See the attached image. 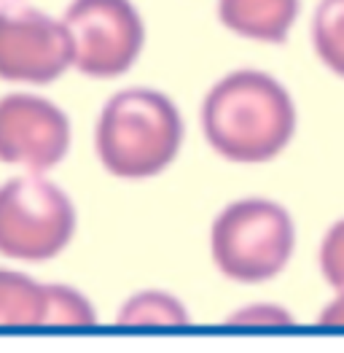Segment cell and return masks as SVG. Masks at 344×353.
Listing matches in <instances>:
<instances>
[{
	"instance_id": "obj_8",
	"label": "cell",
	"mask_w": 344,
	"mask_h": 353,
	"mask_svg": "<svg viewBox=\"0 0 344 353\" xmlns=\"http://www.w3.org/2000/svg\"><path fill=\"white\" fill-rule=\"evenodd\" d=\"M218 22L256 43H286L293 30L301 0H218Z\"/></svg>"
},
{
	"instance_id": "obj_7",
	"label": "cell",
	"mask_w": 344,
	"mask_h": 353,
	"mask_svg": "<svg viewBox=\"0 0 344 353\" xmlns=\"http://www.w3.org/2000/svg\"><path fill=\"white\" fill-rule=\"evenodd\" d=\"M73 141L70 119L54 100L11 92L0 97V162L46 173L67 157Z\"/></svg>"
},
{
	"instance_id": "obj_11",
	"label": "cell",
	"mask_w": 344,
	"mask_h": 353,
	"mask_svg": "<svg viewBox=\"0 0 344 353\" xmlns=\"http://www.w3.org/2000/svg\"><path fill=\"white\" fill-rule=\"evenodd\" d=\"M312 46L317 59L344 79V0H320L312 17Z\"/></svg>"
},
{
	"instance_id": "obj_10",
	"label": "cell",
	"mask_w": 344,
	"mask_h": 353,
	"mask_svg": "<svg viewBox=\"0 0 344 353\" xmlns=\"http://www.w3.org/2000/svg\"><path fill=\"white\" fill-rule=\"evenodd\" d=\"M189 321L186 305L175 294L159 289L132 294L116 313V324L121 326H183Z\"/></svg>"
},
{
	"instance_id": "obj_1",
	"label": "cell",
	"mask_w": 344,
	"mask_h": 353,
	"mask_svg": "<svg viewBox=\"0 0 344 353\" xmlns=\"http://www.w3.org/2000/svg\"><path fill=\"white\" fill-rule=\"evenodd\" d=\"M202 135L234 165H264L296 135L293 94L272 73L242 68L218 79L200 108Z\"/></svg>"
},
{
	"instance_id": "obj_15",
	"label": "cell",
	"mask_w": 344,
	"mask_h": 353,
	"mask_svg": "<svg viewBox=\"0 0 344 353\" xmlns=\"http://www.w3.org/2000/svg\"><path fill=\"white\" fill-rule=\"evenodd\" d=\"M320 324L323 326H344V289H339V294L323 307V313H320Z\"/></svg>"
},
{
	"instance_id": "obj_2",
	"label": "cell",
	"mask_w": 344,
	"mask_h": 353,
	"mask_svg": "<svg viewBox=\"0 0 344 353\" xmlns=\"http://www.w3.org/2000/svg\"><path fill=\"white\" fill-rule=\"evenodd\" d=\"M186 124L170 94L129 87L108 97L94 124V151L116 178L140 181L164 173L178 159Z\"/></svg>"
},
{
	"instance_id": "obj_3",
	"label": "cell",
	"mask_w": 344,
	"mask_h": 353,
	"mask_svg": "<svg viewBox=\"0 0 344 353\" xmlns=\"http://www.w3.org/2000/svg\"><path fill=\"white\" fill-rule=\"evenodd\" d=\"M296 224L275 200L245 197L226 205L210 227V256L234 283H266L293 259Z\"/></svg>"
},
{
	"instance_id": "obj_13",
	"label": "cell",
	"mask_w": 344,
	"mask_h": 353,
	"mask_svg": "<svg viewBox=\"0 0 344 353\" xmlns=\"http://www.w3.org/2000/svg\"><path fill=\"white\" fill-rule=\"evenodd\" d=\"M320 272L328 286L344 289V219L328 227L320 243Z\"/></svg>"
},
{
	"instance_id": "obj_5",
	"label": "cell",
	"mask_w": 344,
	"mask_h": 353,
	"mask_svg": "<svg viewBox=\"0 0 344 353\" xmlns=\"http://www.w3.org/2000/svg\"><path fill=\"white\" fill-rule=\"evenodd\" d=\"M62 22L73 68L89 79H118L143 54L145 22L132 0H73Z\"/></svg>"
},
{
	"instance_id": "obj_6",
	"label": "cell",
	"mask_w": 344,
	"mask_h": 353,
	"mask_svg": "<svg viewBox=\"0 0 344 353\" xmlns=\"http://www.w3.org/2000/svg\"><path fill=\"white\" fill-rule=\"evenodd\" d=\"M73 68V46L62 19L41 8H0V81L46 87Z\"/></svg>"
},
{
	"instance_id": "obj_9",
	"label": "cell",
	"mask_w": 344,
	"mask_h": 353,
	"mask_svg": "<svg viewBox=\"0 0 344 353\" xmlns=\"http://www.w3.org/2000/svg\"><path fill=\"white\" fill-rule=\"evenodd\" d=\"M49 289L25 272L0 267V326H43Z\"/></svg>"
},
{
	"instance_id": "obj_12",
	"label": "cell",
	"mask_w": 344,
	"mask_h": 353,
	"mask_svg": "<svg viewBox=\"0 0 344 353\" xmlns=\"http://www.w3.org/2000/svg\"><path fill=\"white\" fill-rule=\"evenodd\" d=\"M46 289H49V316H46L49 326L97 324V310L78 289L65 286V283H46Z\"/></svg>"
},
{
	"instance_id": "obj_14",
	"label": "cell",
	"mask_w": 344,
	"mask_h": 353,
	"mask_svg": "<svg viewBox=\"0 0 344 353\" xmlns=\"http://www.w3.org/2000/svg\"><path fill=\"white\" fill-rule=\"evenodd\" d=\"M293 321H296L293 313L286 310V307L258 302V305H245V307H239L237 313H231L224 324H229V326H290Z\"/></svg>"
},
{
	"instance_id": "obj_4",
	"label": "cell",
	"mask_w": 344,
	"mask_h": 353,
	"mask_svg": "<svg viewBox=\"0 0 344 353\" xmlns=\"http://www.w3.org/2000/svg\"><path fill=\"white\" fill-rule=\"evenodd\" d=\"M78 213L70 194L43 173H25L0 183V256L49 262L76 237Z\"/></svg>"
}]
</instances>
